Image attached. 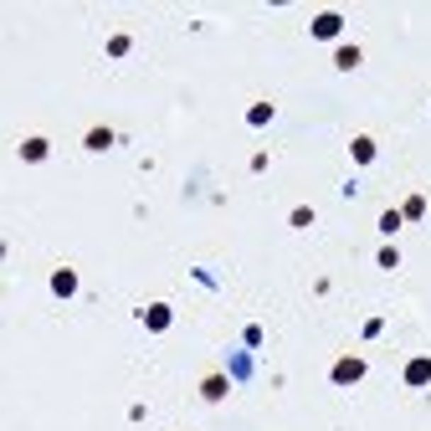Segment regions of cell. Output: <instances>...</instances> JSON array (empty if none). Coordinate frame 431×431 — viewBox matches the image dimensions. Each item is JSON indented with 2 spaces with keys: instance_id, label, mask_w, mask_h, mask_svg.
Returning a JSON list of instances; mask_svg holds the SVG:
<instances>
[{
  "instance_id": "1",
  "label": "cell",
  "mask_w": 431,
  "mask_h": 431,
  "mask_svg": "<svg viewBox=\"0 0 431 431\" xmlns=\"http://www.w3.org/2000/svg\"><path fill=\"white\" fill-rule=\"evenodd\" d=\"M359 380H364V359L359 354H344L334 364V385H359Z\"/></svg>"
},
{
  "instance_id": "2",
  "label": "cell",
  "mask_w": 431,
  "mask_h": 431,
  "mask_svg": "<svg viewBox=\"0 0 431 431\" xmlns=\"http://www.w3.org/2000/svg\"><path fill=\"white\" fill-rule=\"evenodd\" d=\"M405 385H416V391L431 385V354H416L411 364H405Z\"/></svg>"
},
{
  "instance_id": "3",
  "label": "cell",
  "mask_w": 431,
  "mask_h": 431,
  "mask_svg": "<svg viewBox=\"0 0 431 431\" xmlns=\"http://www.w3.org/2000/svg\"><path fill=\"white\" fill-rule=\"evenodd\" d=\"M139 323H144V329H169V308L164 303H149V308H139Z\"/></svg>"
},
{
  "instance_id": "4",
  "label": "cell",
  "mask_w": 431,
  "mask_h": 431,
  "mask_svg": "<svg viewBox=\"0 0 431 431\" xmlns=\"http://www.w3.org/2000/svg\"><path fill=\"white\" fill-rule=\"evenodd\" d=\"M52 293H57V298H72V293H77V272H72V267H57V272H52Z\"/></svg>"
},
{
  "instance_id": "5",
  "label": "cell",
  "mask_w": 431,
  "mask_h": 431,
  "mask_svg": "<svg viewBox=\"0 0 431 431\" xmlns=\"http://www.w3.org/2000/svg\"><path fill=\"white\" fill-rule=\"evenodd\" d=\"M201 396H206V401H226V396H231V380H226V375H206V380H201Z\"/></svg>"
},
{
  "instance_id": "6",
  "label": "cell",
  "mask_w": 431,
  "mask_h": 431,
  "mask_svg": "<svg viewBox=\"0 0 431 431\" xmlns=\"http://www.w3.org/2000/svg\"><path fill=\"white\" fill-rule=\"evenodd\" d=\"M339 26H344V21H339L334 11H323V16H313V36H318V41H329V36H339Z\"/></svg>"
},
{
  "instance_id": "7",
  "label": "cell",
  "mask_w": 431,
  "mask_h": 431,
  "mask_svg": "<svg viewBox=\"0 0 431 431\" xmlns=\"http://www.w3.org/2000/svg\"><path fill=\"white\" fill-rule=\"evenodd\" d=\"M47 149H52L47 139H21V159H31V164H36V159H47Z\"/></svg>"
},
{
  "instance_id": "8",
  "label": "cell",
  "mask_w": 431,
  "mask_h": 431,
  "mask_svg": "<svg viewBox=\"0 0 431 431\" xmlns=\"http://www.w3.org/2000/svg\"><path fill=\"white\" fill-rule=\"evenodd\" d=\"M88 149H93V155L113 149V128H88Z\"/></svg>"
},
{
  "instance_id": "9",
  "label": "cell",
  "mask_w": 431,
  "mask_h": 431,
  "mask_svg": "<svg viewBox=\"0 0 431 431\" xmlns=\"http://www.w3.org/2000/svg\"><path fill=\"white\" fill-rule=\"evenodd\" d=\"M349 155H354V164H370V159H375V139H364V134H359V139L349 144Z\"/></svg>"
},
{
  "instance_id": "10",
  "label": "cell",
  "mask_w": 431,
  "mask_h": 431,
  "mask_svg": "<svg viewBox=\"0 0 431 431\" xmlns=\"http://www.w3.org/2000/svg\"><path fill=\"white\" fill-rule=\"evenodd\" d=\"M334 62H339L344 72H354V67H359L364 57H359V47H339V52H334Z\"/></svg>"
},
{
  "instance_id": "11",
  "label": "cell",
  "mask_w": 431,
  "mask_h": 431,
  "mask_svg": "<svg viewBox=\"0 0 431 431\" xmlns=\"http://www.w3.org/2000/svg\"><path fill=\"white\" fill-rule=\"evenodd\" d=\"M247 123H257V128L272 123V103H252V108H247Z\"/></svg>"
},
{
  "instance_id": "12",
  "label": "cell",
  "mask_w": 431,
  "mask_h": 431,
  "mask_svg": "<svg viewBox=\"0 0 431 431\" xmlns=\"http://www.w3.org/2000/svg\"><path fill=\"white\" fill-rule=\"evenodd\" d=\"M401 221H405L401 211H385V216H380V231H385V236H396V231H401Z\"/></svg>"
},
{
  "instance_id": "13",
  "label": "cell",
  "mask_w": 431,
  "mask_h": 431,
  "mask_svg": "<svg viewBox=\"0 0 431 431\" xmlns=\"http://www.w3.org/2000/svg\"><path fill=\"white\" fill-rule=\"evenodd\" d=\"M380 267H385V272H396V267H401V252H396V242H391V247H380Z\"/></svg>"
},
{
  "instance_id": "14",
  "label": "cell",
  "mask_w": 431,
  "mask_h": 431,
  "mask_svg": "<svg viewBox=\"0 0 431 431\" xmlns=\"http://www.w3.org/2000/svg\"><path fill=\"white\" fill-rule=\"evenodd\" d=\"M293 226H298V231H308V226H313V211H308V206H298V211H293Z\"/></svg>"
},
{
  "instance_id": "15",
  "label": "cell",
  "mask_w": 431,
  "mask_h": 431,
  "mask_svg": "<svg viewBox=\"0 0 431 431\" xmlns=\"http://www.w3.org/2000/svg\"><path fill=\"white\" fill-rule=\"evenodd\" d=\"M421 211H426V201H421V196H411V201H405V211H401V216H411V221H416Z\"/></svg>"
}]
</instances>
